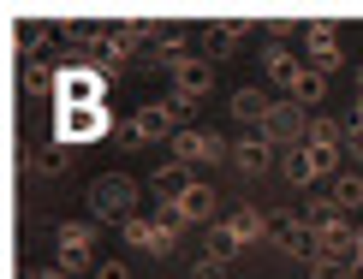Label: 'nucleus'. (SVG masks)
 <instances>
[{
	"label": "nucleus",
	"mask_w": 363,
	"mask_h": 279,
	"mask_svg": "<svg viewBox=\"0 0 363 279\" xmlns=\"http://www.w3.org/2000/svg\"><path fill=\"white\" fill-rule=\"evenodd\" d=\"M220 154H226V143H220L215 131L185 125V131L167 137V161H179V166H208V161H220Z\"/></svg>",
	"instance_id": "obj_5"
},
{
	"label": "nucleus",
	"mask_w": 363,
	"mask_h": 279,
	"mask_svg": "<svg viewBox=\"0 0 363 279\" xmlns=\"http://www.w3.org/2000/svg\"><path fill=\"white\" fill-rule=\"evenodd\" d=\"M54 268H66V273L96 268V226L89 220H60L54 226Z\"/></svg>",
	"instance_id": "obj_2"
},
{
	"label": "nucleus",
	"mask_w": 363,
	"mask_h": 279,
	"mask_svg": "<svg viewBox=\"0 0 363 279\" xmlns=\"http://www.w3.org/2000/svg\"><path fill=\"white\" fill-rule=\"evenodd\" d=\"M310 238H315V256H328V261H352V256H357V226L345 220V214L310 226Z\"/></svg>",
	"instance_id": "obj_9"
},
{
	"label": "nucleus",
	"mask_w": 363,
	"mask_h": 279,
	"mask_svg": "<svg viewBox=\"0 0 363 279\" xmlns=\"http://www.w3.org/2000/svg\"><path fill=\"white\" fill-rule=\"evenodd\" d=\"M262 72H268V77H274V84H280V89H292V84H298V77H304V66H298V59H292V54H286V48H280V42H274V48H268V54H262Z\"/></svg>",
	"instance_id": "obj_20"
},
{
	"label": "nucleus",
	"mask_w": 363,
	"mask_h": 279,
	"mask_svg": "<svg viewBox=\"0 0 363 279\" xmlns=\"http://www.w3.org/2000/svg\"><path fill=\"white\" fill-rule=\"evenodd\" d=\"M357 96H363V66H357Z\"/></svg>",
	"instance_id": "obj_34"
},
{
	"label": "nucleus",
	"mask_w": 363,
	"mask_h": 279,
	"mask_svg": "<svg viewBox=\"0 0 363 279\" xmlns=\"http://www.w3.org/2000/svg\"><path fill=\"white\" fill-rule=\"evenodd\" d=\"M30 279H72V273H66V268H36Z\"/></svg>",
	"instance_id": "obj_30"
},
{
	"label": "nucleus",
	"mask_w": 363,
	"mask_h": 279,
	"mask_svg": "<svg viewBox=\"0 0 363 279\" xmlns=\"http://www.w3.org/2000/svg\"><path fill=\"white\" fill-rule=\"evenodd\" d=\"M322 96H328V77L304 66V77H298V84H292V96H286V101H298V107H304V113H310V107H322Z\"/></svg>",
	"instance_id": "obj_24"
},
{
	"label": "nucleus",
	"mask_w": 363,
	"mask_h": 279,
	"mask_svg": "<svg viewBox=\"0 0 363 279\" xmlns=\"http://www.w3.org/2000/svg\"><path fill=\"white\" fill-rule=\"evenodd\" d=\"M96 279H131V268H125V261H101Z\"/></svg>",
	"instance_id": "obj_29"
},
{
	"label": "nucleus",
	"mask_w": 363,
	"mask_h": 279,
	"mask_svg": "<svg viewBox=\"0 0 363 279\" xmlns=\"http://www.w3.org/2000/svg\"><path fill=\"white\" fill-rule=\"evenodd\" d=\"M280 173H286V184H292V190H310V184H315L304 143H298V149H280ZM315 190H322V184H315Z\"/></svg>",
	"instance_id": "obj_19"
},
{
	"label": "nucleus",
	"mask_w": 363,
	"mask_h": 279,
	"mask_svg": "<svg viewBox=\"0 0 363 279\" xmlns=\"http://www.w3.org/2000/svg\"><path fill=\"white\" fill-rule=\"evenodd\" d=\"M203 244H208V261H233L238 250H245V244H238L233 232H226V220H208V232H203Z\"/></svg>",
	"instance_id": "obj_23"
},
{
	"label": "nucleus",
	"mask_w": 363,
	"mask_h": 279,
	"mask_svg": "<svg viewBox=\"0 0 363 279\" xmlns=\"http://www.w3.org/2000/svg\"><path fill=\"white\" fill-rule=\"evenodd\" d=\"M54 66H48V59H30V66H24V89H36V96H42V89H54Z\"/></svg>",
	"instance_id": "obj_25"
},
{
	"label": "nucleus",
	"mask_w": 363,
	"mask_h": 279,
	"mask_svg": "<svg viewBox=\"0 0 363 279\" xmlns=\"http://www.w3.org/2000/svg\"><path fill=\"white\" fill-rule=\"evenodd\" d=\"M238 30H245V18L203 24V59H208V66H215V59H233V54H238Z\"/></svg>",
	"instance_id": "obj_14"
},
{
	"label": "nucleus",
	"mask_w": 363,
	"mask_h": 279,
	"mask_svg": "<svg viewBox=\"0 0 363 279\" xmlns=\"http://www.w3.org/2000/svg\"><path fill=\"white\" fill-rule=\"evenodd\" d=\"M108 137V107H72V113H60L54 125V143H101Z\"/></svg>",
	"instance_id": "obj_7"
},
{
	"label": "nucleus",
	"mask_w": 363,
	"mask_h": 279,
	"mask_svg": "<svg viewBox=\"0 0 363 279\" xmlns=\"http://www.w3.org/2000/svg\"><path fill=\"white\" fill-rule=\"evenodd\" d=\"M352 125H363V96H357V107H352Z\"/></svg>",
	"instance_id": "obj_32"
},
{
	"label": "nucleus",
	"mask_w": 363,
	"mask_h": 279,
	"mask_svg": "<svg viewBox=\"0 0 363 279\" xmlns=\"http://www.w3.org/2000/svg\"><path fill=\"white\" fill-rule=\"evenodd\" d=\"M304 143H315V149H345V125H340V119H328V113H310Z\"/></svg>",
	"instance_id": "obj_21"
},
{
	"label": "nucleus",
	"mask_w": 363,
	"mask_h": 279,
	"mask_svg": "<svg viewBox=\"0 0 363 279\" xmlns=\"http://www.w3.org/2000/svg\"><path fill=\"white\" fill-rule=\"evenodd\" d=\"M226 107H233V125L262 131V119H268V107H274V101H268L262 89H233V101H226Z\"/></svg>",
	"instance_id": "obj_17"
},
{
	"label": "nucleus",
	"mask_w": 363,
	"mask_h": 279,
	"mask_svg": "<svg viewBox=\"0 0 363 279\" xmlns=\"http://www.w3.org/2000/svg\"><path fill=\"white\" fill-rule=\"evenodd\" d=\"M304 54H310V72H322V77H334L340 72V42H334V24L328 18H315V24H304Z\"/></svg>",
	"instance_id": "obj_11"
},
{
	"label": "nucleus",
	"mask_w": 363,
	"mask_h": 279,
	"mask_svg": "<svg viewBox=\"0 0 363 279\" xmlns=\"http://www.w3.org/2000/svg\"><path fill=\"white\" fill-rule=\"evenodd\" d=\"M328 196H334V208H340V214L363 208V173H340L334 184H328Z\"/></svg>",
	"instance_id": "obj_22"
},
{
	"label": "nucleus",
	"mask_w": 363,
	"mask_h": 279,
	"mask_svg": "<svg viewBox=\"0 0 363 279\" xmlns=\"http://www.w3.org/2000/svg\"><path fill=\"white\" fill-rule=\"evenodd\" d=\"M179 131V119H173V107L167 101H149V107H138V113L125 119V125H119V143H161V137H173Z\"/></svg>",
	"instance_id": "obj_3"
},
{
	"label": "nucleus",
	"mask_w": 363,
	"mask_h": 279,
	"mask_svg": "<svg viewBox=\"0 0 363 279\" xmlns=\"http://www.w3.org/2000/svg\"><path fill=\"white\" fill-rule=\"evenodd\" d=\"M138 190H143V184L131 178V173H101L96 184H89V220L125 226L131 214H138Z\"/></svg>",
	"instance_id": "obj_1"
},
{
	"label": "nucleus",
	"mask_w": 363,
	"mask_h": 279,
	"mask_svg": "<svg viewBox=\"0 0 363 279\" xmlns=\"http://www.w3.org/2000/svg\"><path fill=\"white\" fill-rule=\"evenodd\" d=\"M149 190H155V203H179V196L191 190V166H179V161H161L155 173H149Z\"/></svg>",
	"instance_id": "obj_15"
},
{
	"label": "nucleus",
	"mask_w": 363,
	"mask_h": 279,
	"mask_svg": "<svg viewBox=\"0 0 363 279\" xmlns=\"http://www.w3.org/2000/svg\"><path fill=\"white\" fill-rule=\"evenodd\" d=\"M357 261H363V226H357Z\"/></svg>",
	"instance_id": "obj_33"
},
{
	"label": "nucleus",
	"mask_w": 363,
	"mask_h": 279,
	"mask_svg": "<svg viewBox=\"0 0 363 279\" xmlns=\"http://www.w3.org/2000/svg\"><path fill=\"white\" fill-rule=\"evenodd\" d=\"M345 279H363V261L352 256V261H345Z\"/></svg>",
	"instance_id": "obj_31"
},
{
	"label": "nucleus",
	"mask_w": 363,
	"mask_h": 279,
	"mask_svg": "<svg viewBox=\"0 0 363 279\" xmlns=\"http://www.w3.org/2000/svg\"><path fill=\"white\" fill-rule=\"evenodd\" d=\"M54 101H60V113H72V107H101V77L89 66H66L54 77Z\"/></svg>",
	"instance_id": "obj_6"
},
{
	"label": "nucleus",
	"mask_w": 363,
	"mask_h": 279,
	"mask_svg": "<svg viewBox=\"0 0 363 279\" xmlns=\"http://www.w3.org/2000/svg\"><path fill=\"white\" fill-rule=\"evenodd\" d=\"M179 220H185V226H203V220H215V184H196L191 178V190L185 196H179Z\"/></svg>",
	"instance_id": "obj_16"
},
{
	"label": "nucleus",
	"mask_w": 363,
	"mask_h": 279,
	"mask_svg": "<svg viewBox=\"0 0 363 279\" xmlns=\"http://www.w3.org/2000/svg\"><path fill=\"white\" fill-rule=\"evenodd\" d=\"M226 232H233L238 244H262V238H268V214L245 203V208H233V214H226Z\"/></svg>",
	"instance_id": "obj_18"
},
{
	"label": "nucleus",
	"mask_w": 363,
	"mask_h": 279,
	"mask_svg": "<svg viewBox=\"0 0 363 279\" xmlns=\"http://www.w3.org/2000/svg\"><path fill=\"white\" fill-rule=\"evenodd\" d=\"M185 279H226V261H208V256H203V261H196V268H191Z\"/></svg>",
	"instance_id": "obj_27"
},
{
	"label": "nucleus",
	"mask_w": 363,
	"mask_h": 279,
	"mask_svg": "<svg viewBox=\"0 0 363 279\" xmlns=\"http://www.w3.org/2000/svg\"><path fill=\"white\" fill-rule=\"evenodd\" d=\"M96 54H101V59H131V54H138V18L101 24V30H96Z\"/></svg>",
	"instance_id": "obj_13"
},
{
	"label": "nucleus",
	"mask_w": 363,
	"mask_h": 279,
	"mask_svg": "<svg viewBox=\"0 0 363 279\" xmlns=\"http://www.w3.org/2000/svg\"><path fill=\"white\" fill-rule=\"evenodd\" d=\"M304 125H310V113H304V107H298V101H274V107H268V119H262V137H268V143H286V149H298V143H304Z\"/></svg>",
	"instance_id": "obj_8"
},
{
	"label": "nucleus",
	"mask_w": 363,
	"mask_h": 279,
	"mask_svg": "<svg viewBox=\"0 0 363 279\" xmlns=\"http://www.w3.org/2000/svg\"><path fill=\"white\" fill-rule=\"evenodd\" d=\"M36 173H42V178H54V173H66V143H54L48 154H42V161H36Z\"/></svg>",
	"instance_id": "obj_26"
},
{
	"label": "nucleus",
	"mask_w": 363,
	"mask_h": 279,
	"mask_svg": "<svg viewBox=\"0 0 363 279\" xmlns=\"http://www.w3.org/2000/svg\"><path fill=\"white\" fill-rule=\"evenodd\" d=\"M345 149H352V161L363 166V125H345Z\"/></svg>",
	"instance_id": "obj_28"
},
{
	"label": "nucleus",
	"mask_w": 363,
	"mask_h": 279,
	"mask_svg": "<svg viewBox=\"0 0 363 279\" xmlns=\"http://www.w3.org/2000/svg\"><path fill=\"white\" fill-rule=\"evenodd\" d=\"M167 77H173V101H203L208 96V84H215V66L208 59H196V54H185L179 66H167Z\"/></svg>",
	"instance_id": "obj_10"
},
{
	"label": "nucleus",
	"mask_w": 363,
	"mask_h": 279,
	"mask_svg": "<svg viewBox=\"0 0 363 279\" xmlns=\"http://www.w3.org/2000/svg\"><path fill=\"white\" fill-rule=\"evenodd\" d=\"M226 154H233V166H238V173H245V178H262L268 166L280 161V154H274V143H268L262 131H250V137H238V143L226 149Z\"/></svg>",
	"instance_id": "obj_12"
},
{
	"label": "nucleus",
	"mask_w": 363,
	"mask_h": 279,
	"mask_svg": "<svg viewBox=\"0 0 363 279\" xmlns=\"http://www.w3.org/2000/svg\"><path fill=\"white\" fill-rule=\"evenodd\" d=\"M268 244H274L280 256H298V261L315 256V238H310L304 214H292V208H274V214H268Z\"/></svg>",
	"instance_id": "obj_4"
}]
</instances>
